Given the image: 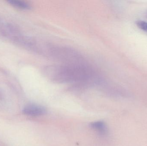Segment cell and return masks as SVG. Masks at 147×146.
<instances>
[{"instance_id":"6da1fadb","label":"cell","mask_w":147,"mask_h":146,"mask_svg":"<svg viewBox=\"0 0 147 146\" xmlns=\"http://www.w3.org/2000/svg\"><path fill=\"white\" fill-rule=\"evenodd\" d=\"M43 73L47 78L57 83L89 84L101 81L95 72L85 64L50 65L45 67Z\"/></svg>"},{"instance_id":"7a4b0ae2","label":"cell","mask_w":147,"mask_h":146,"mask_svg":"<svg viewBox=\"0 0 147 146\" xmlns=\"http://www.w3.org/2000/svg\"><path fill=\"white\" fill-rule=\"evenodd\" d=\"M23 114L32 116L43 115L46 113L45 107L37 105L31 104L27 105L23 110Z\"/></svg>"},{"instance_id":"5b68a950","label":"cell","mask_w":147,"mask_h":146,"mask_svg":"<svg viewBox=\"0 0 147 146\" xmlns=\"http://www.w3.org/2000/svg\"><path fill=\"white\" fill-rule=\"evenodd\" d=\"M137 26L143 31H147V22L143 21H138L136 22Z\"/></svg>"},{"instance_id":"277c9868","label":"cell","mask_w":147,"mask_h":146,"mask_svg":"<svg viewBox=\"0 0 147 146\" xmlns=\"http://www.w3.org/2000/svg\"><path fill=\"white\" fill-rule=\"evenodd\" d=\"M9 2L12 4L13 6L22 9H29L30 8V6L28 4H26L25 2L19 1H9Z\"/></svg>"},{"instance_id":"3957f363","label":"cell","mask_w":147,"mask_h":146,"mask_svg":"<svg viewBox=\"0 0 147 146\" xmlns=\"http://www.w3.org/2000/svg\"><path fill=\"white\" fill-rule=\"evenodd\" d=\"M91 127L101 135H105L108 132V128L105 123L102 121L93 122L90 123Z\"/></svg>"}]
</instances>
